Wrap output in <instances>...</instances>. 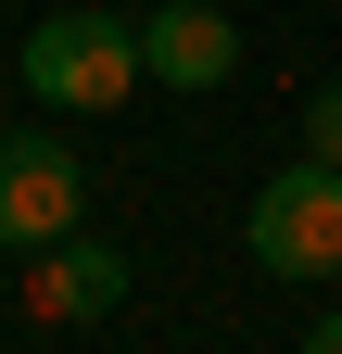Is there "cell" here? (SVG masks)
Instances as JSON below:
<instances>
[{"instance_id": "cell-3", "label": "cell", "mask_w": 342, "mask_h": 354, "mask_svg": "<svg viewBox=\"0 0 342 354\" xmlns=\"http://www.w3.org/2000/svg\"><path fill=\"white\" fill-rule=\"evenodd\" d=\"M76 215H89L76 152L51 140V127H13V140H0V241H13V253H51V241H76Z\"/></svg>"}, {"instance_id": "cell-5", "label": "cell", "mask_w": 342, "mask_h": 354, "mask_svg": "<svg viewBox=\"0 0 342 354\" xmlns=\"http://www.w3.org/2000/svg\"><path fill=\"white\" fill-rule=\"evenodd\" d=\"M127 304V253L114 241H51L26 266V317H114Z\"/></svg>"}, {"instance_id": "cell-6", "label": "cell", "mask_w": 342, "mask_h": 354, "mask_svg": "<svg viewBox=\"0 0 342 354\" xmlns=\"http://www.w3.org/2000/svg\"><path fill=\"white\" fill-rule=\"evenodd\" d=\"M305 165H342V76L305 102Z\"/></svg>"}, {"instance_id": "cell-4", "label": "cell", "mask_w": 342, "mask_h": 354, "mask_svg": "<svg viewBox=\"0 0 342 354\" xmlns=\"http://www.w3.org/2000/svg\"><path fill=\"white\" fill-rule=\"evenodd\" d=\"M140 76H165V88H228L241 76V26L216 13V0H165V13L140 26Z\"/></svg>"}, {"instance_id": "cell-7", "label": "cell", "mask_w": 342, "mask_h": 354, "mask_svg": "<svg viewBox=\"0 0 342 354\" xmlns=\"http://www.w3.org/2000/svg\"><path fill=\"white\" fill-rule=\"evenodd\" d=\"M305 354H342V317H317V329H305Z\"/></svg>"}, {"instance_id": "cell-2", "label": "cell", "mask_w": 342, "mask_h": 354, "mask_svg": "<svg viewBox=\"0 0 342 354\" xmlns=\"http://www.w3.org/2000/svg\"><path fill=\"white\" fill-rule=\"evenodd\" d=\"M241 253L267 266V279H342V165L267 177L253 215H241Z\"/></svg>"}, {"instance_id": "cell-1", "label": "cell", "mask_w": 342, "mask_h": 354, "mask_svg": "<svg viewBox=\"0 0 342 354\" xmlns=\"http://www.w3.org/2000/svg\"><path fill=\"white\" fill-rule=\"evenodd\" d=\"M26 88L38 102H64V114H102L140 88V26H114V13H51V26H26Z\"/></svg>"}]
</instances>
